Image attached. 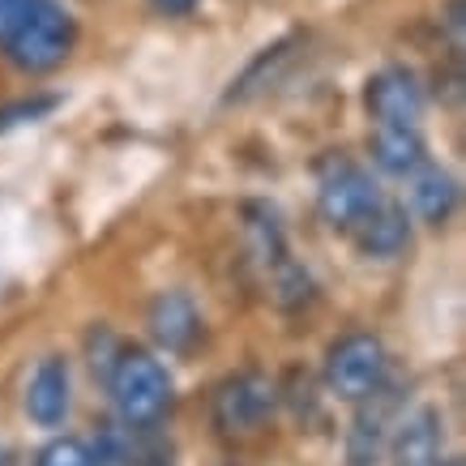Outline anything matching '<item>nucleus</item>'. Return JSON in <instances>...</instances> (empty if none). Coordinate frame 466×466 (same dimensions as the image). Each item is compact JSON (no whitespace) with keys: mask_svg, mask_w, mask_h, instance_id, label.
<instances>
[{"mask_svg":"<svg viewBox=\"0 0 466 466\" xmlns=\"http://www.w3.org/2000/svg\"><path fill=\"white\" fill-rule=\"evenodd\" d=\"M107 390H112V407L120 424L128 428H158V420L176 402V381H171L167 364L142 347H120L112 372H107Z\"/></svg>","mask_w":466,"mask_h":466,"instance_id":"obj_1","label":"nucleus"},{"mask_svg":"<svg viewBox=\"0 0 466 466\" xmlns=\"http://www.w3.org/2000/svg\"><path fill=\"white\" fill-rule=\"evenodd\" d=\"M73 43H77V22L69 9L56 0H35L0 47L22 73H52L69 60Z\"/></svg>","mask_w":466,"mask_h":466,"instance_id":"obj_2","label":"nucleus"},{"mask_svg":"<svg viewBox=\"0 0 466 466\" xmlns=\"http://www.w3.org/2000/svg\"><path fill=\"white\" fill-rule=\"evenodd\" d=\"M381 201L385 198H381V188H377V180L360 163H351V158H329L321 167V176H317V214L334 231L351 236Z\"/></svg>","mask_w":466,"mask_h":466,"instance_id":"obj_3","label":"nucleus"},{"mask_svg":"<svg viewBox=\"0 0 466 466\" xmlns=\"http://www.w3.org/2000/svg\"><path fill=\"white\" fill-rule=\"evenodd\" d=\"M325 390L342 402H360L390 377V355L377 334H347L325 351Z\"/></svg>","mask_w":466,"mask_h":466,"instance_id":"obj_4","label":"nucleus"},{"mask_svg":"<svg viewBox=\"0 0 466 466\" xmlns=\"http://www.w3.org/2000/svg\"><path fill=\"white\" fill-rule=\"evenodd\" d=\"M279 410V385L266 372H236L214 390V428L223 437H257Z\"/></svg>","mask_w":466,"mask_h":466,"instance_id":"obj_5","label":"nucleus"},{"mask_svg":"<svg viewBox=\"0 0 466 466\" xmlns=\"http://www.w3.org/2000/svg\"><path fill=\"white\" fill-rule=\"evenodd\" d=\"M424 86L407 65H385L364 86V107L377 125H420L424 116Z\"/></svg>","mask_w":466,"mask_h":466,"instance_id":"obj_6","label":"nucleus"},{"mask_svg":"<svg viewBox=\"0 0 466 466\" xmlns=\"http://www.w3.org/2000/svg\"><path fill=\"white\" fill-rule=\"evenodd\" d=\"M146 329H150L158 351L188 355L206 334V321H201V312L188 291H158L150 299V309H146Z\"/></svg>","mask_w":466,"mask_h":466,"instance_id":"obj_7","label":"nucleus"},{"mask_svg":"<svg viewBox=\"0 0 466 466\" xmlns=\"http://www.w3.org/2000/svg\"><path fill=\"white\" fill-rule=\"evenodd\" d=\"M73 407V381H69V364L60 355H43L35 372L26 381V394H22V410L35 428H60L69 420Z\"/></svg>","mask_w":466,"mask_h":466,"instance_id":"obj_8","label":"nucleus"},{"mask_svg":"<svg viewBox=\"0 0 466 466\" xmlns=\"http://www.w3.org/2000/svg\"><path fill=\"white\" fill-rule=\"evenodd\" d=\"M390 415H394V390L381 381L368 398H360V415L347 432V466H381L385 441H390Z\"/></svg>","mask_w":466,"mask_h":466,"instance_id":"obj_9","label":"nucleus"},{"mask_svg":"<svg viewBox=\"0 0 466 466\" xmlns=\"http://www.w3.org/2000/svg\"><path fill=\"white\" fill-rule=\"evenodd\" d=\"M458 210V180L437 163H420L407 176V214L410 223H428V227H445L450 214Z\"/></svg>","mask_w":466,"mask_h":466,"instance_id":"obj_10","label":"nucleus"},{"mask_svg":"<svg viewBox=\"0 0 466 466\" xmlns=\"http://www.w3.org/2000/svg\"><path fill=\"white\" fill-rule=\"evenodd\" d=\"M351 240H355V248H360V257H368V261H394V257H402L410 248L407 206L381 201V206L351 231Z\"/></svg>","mask_w":466,"mask_h":466,"instance_id":"obj_11","label":"nucleus"},{"mask_svg":"<svg viewBox=\"0 0 466 466\" xmlns=\"http://www.w3.org/2000/svg\"><path fill=\"white\" fill-rule=\"evenodd\" d=\"M385 453L394 466H432L441 458V415L432 407L402 415L385 441Z\"/></svg>","mask_w":466,"mask_h":466,"instance_id":"obj_12","label":"nucleus"},{"mask_svg":"<svg viewBox=\"0 0 466 466\" xmlns=\"http://www.w3.org/2000/svg\"><path fill=\"white\" fill-rule=\"evenodd\" d=\"M424 158H428V150H424V137H420L415 125H377L372 163H377L385 176H402V180H407Z\"/></svg>","mask_w":466,"mask_h":466,"instance_id":"obj_13","label":"nucleus"},{"mask_svg":"<svg viewBox=\"0 0 466 466\" xmlns=\"http://www.w3.org/2000/svg\"><path fill=\"white\" fill-rule=\"evenodd\" d=\"M244 236H248V253L261 269H269L274 261L287 257V231L279 223V210L266 201H248L244 206Z\"/></svg>","mask_w":466,"mask_h":466,"instance_id":"obj_14","label":"nucleus"},{"mask_svg":"<svg viewBox=\"0 0 466 466\" xmlns=\"http://www.w3.org/2000/svg\"><path fill=\"white\" fill-rule=\"evenodd\" d=\"M269 296L279 309H304L312 296H317V283H312V274L299 261H291V253L283 261H274L269 266Z\"/></svg>","mask_w":466,"mask_h":466,"instance_id":"obj_15","label":"nucleus"},{"mask_svg":"<svg viewBox=\"0 0 466 466\" xmlns=\"http://www.w3.org/2000/svg\"><path fill=\"white\" fill-rule=\"evenodd\" d=\"M56 95H35V99H17V103H5L0 107V133H9L17 125H35L43 120L47 112H56Z\"/></svg>","mask_w":466,"mask_h":466,"instance_id":"obj_16","label":"nucleus"},{"mask_svg":"<svg viewBox=\"0 0 466 466\" xmlns=\"http://www.w3.org/2000/svg\"><path fill=\"white\" fill-rule=\"evenodd\" d=\"M35 466H95V458H90V445H86V441L60 437L39 453V462Z\"/></svg>","mask_w":466,"mask_h":466,"instance_id":"obj_17","label":"nucleus"},{"mask_svg":"<svg viewBox=\"0 0 466 466\" xmlns=\"http://www.w3.org/2000/svg\"><path fill=\"white\" fill-rule=\"evenodd\" d=\"M86 351H90V368H95L103 381H107L116 355H120V339H116L107 325H95V329H90V339H86Z\"/></svg>","mask_w":466,"mask_h":466,"instance_id":"obj_18","label":"nucleus"},{"mask_svg":"<svg viewBox=\"0 0 466 466\" xmlns=\"http://www.w3.org/2000/svg\"><path fill=\"white\" fill-rule=\"evenodd\" d=\"M30 5H35V0H0V43L9 39V30L26 17Z\"/></svg>","mask_w":466,"mask_h":466,"instance_id":"obj_19","label":"nucleus"},{"mask_svg":"<svg viewBox=\"0 0 466 466\" xmlns=\"http://www.w3.org/2000/svg\"><path fill=\"white\" fill-rule=\"evenodd\" d=\"M466 5L462 0H450V5H445V17H441V22H445V30H450V43L453 47H462V26H466Z\"/></svg>","mask_w":466,"mask_h":466,"instance_id":"obj_20","label":"nucleus"},{"mask_svg":"<svg viewBox=\"0 0 466 466\" xmlns=\"http://www.w3.org/2000/svg\"><path fill=\"white\" fill-rule=\"evenodd\" d=\"M198 5L201 0H150V9H155L158 17H188Z\"/></svg>","mask_w":466,"mask_h":466,"instance_id":"obj_21","label":"nucleus"},{"mask_svg":"<svg viewBox=\"0 0 466 466\" xmlns=\"http://www.w3.org/2000/svg\"><path fill=\"white\" fill-rule=\"evenodd\" d=\"M432 466H462V462H458V458H437Z\"/></svg>","mask_w":466,"mask_h":466,"instance_id":"obj_22","label":"nucleus"},{"mask_svg":"<svg viewBox=\"0 0 466 466\" xmlns=\"http://www.w3.org/2000/svg\"><path fill=\"white\" fill-rule=\"evenodd\" d=\"M0 466H5V458H0Z\"/></svg>","mask_w":466,"mask_h":466,"instance_id":"obj_23","label":"nucleus"}]
</instances>
